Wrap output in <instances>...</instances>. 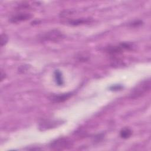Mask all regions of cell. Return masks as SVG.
Listing matches in <instances>:
<instances>
[{"mask_svg": "<svg viewBox=\"0 0 151 151\" xmlns=\"http://www.w3.org/2000/svg\"><path fill=\"white\" fill-rule=\"evenodd\" d=\"M90 18H78L76 19H71L68 21V24L71 25L77 26L83 24H86L88 22H90Z\"/></svg>", "mask_w": 151, "mask_h": 151, "instance_id": "cell-8", "label": "cell"}, {"mask_svg": "<svg viewBox=\"0 0 151 151\" xmlns=\"http://www.w3.org/2000/svg\"><path fill=\"white\" fill-rule=\"evenodd\" d=\"M124 50L122 48V47L119 45H111L106 47V51L111 55H116L117 54H121Z\"/></svg>", "mask_w": 151, "mask_h": 151, "instance_id": "cell-7", "label": "cell"}, {"mask_svg": "<svg viewBox=\"0 0 151 151\" xmlns=\"http://www.w3.org/2000/svg\"><path fill=\"white\" fill-rule=\"evenodd\" d=\"M151 82L150 78L143 80L138 83L130 91V97L137 99L147 94L150 90Z\"/></svg>", "mask_w": 151, "mask_h": 151, "instance_id": "cell-1", "label": "cell"}, {"mask_svg": "<svg viewBox=\"0 0 151 151\" xmlns=\"http://www.w3.org/2000/svg\"><path fill=\"white\" fill-rule=\"evenodd\" d=\"M72 142L68 139L60 138L52 142L50 145V147L52 150H61L69 149L72 146Z\"/></svg>", "mask_w": 151, "mask_h": 151, "instance_id": "cell-3", "label": "cell"}, {"mask_svg": "<svg viewBox=\"0 0 151 151\" xmlns=\"http://www.w3.org/2000/svg\"><path fill=\"white\" fill-rule=\"evenodd\" d=\"M54 78L55 82L58 86H62L63 84V78L61 73L59 70H55L54 72Z\"/></svg>", "mask_w": 151, "mask_h": 151, "instance_id": "cell-10", "label": "cell"}, {"mask_svg": "<svg viewBox=\"0 0 151 151\" xmlns=\"http://www.w3.org/2000/svg\"><path fill=\"white\" fill-rule=\"evenodd\" d=\"M143 22L140 20H137V21H134L133 22L130 24V25L131 27H139L141 25H142Z\"/></svg>", "mask_w": 151, "mask_h": 151, "instance_id": "cell-13", "label": "cell"}, {"mask_svg": "<svg viewBox=\"0 0 151 151\" xmlns=\"http://www.w3.org/2000/svg\"><path fill=\"white\" fill-rule=\"evenodd\" d=\"M8 41V37L6 34H2L1 35V45H5Z\"/></svg>", "mask_w": 151, "mask_h": 151, "instance_id": "cell-11", "label": "cell"}, {"mask_svg": "<svg viewBox=\"0 0 151 151\" xmlns=\"http://www.w3.org/2000/svg\"><path fill=\"white\" fill-rule=\"evenodd\" d=\"M132 134V131L127 127H124L122 129L120 132V137L123 139H129Z\"/></svg>", "mask_w": 151, "mask_h": 151, "instance_id": "cell-9", "label": "cell"}, {"mask_svg": "<svg viewBox=\"0 0 151 151\" xmlns=\"http://www.w3.org/2000/svg\"><path fill=\"white\" fill-rule=\"evenodd\" d=\"M5 77H6V74H5V73H4V72L2 71V70H1V81H2Z\"/></svg>", "mask_w": 151, "mask_h": 151, "instance_id": "cell-14", "label": "cell"}, {"mask_svg": "<svg viewBox=\"0 0 151 151\" xmlns=\"http://www.w3.org/2000/svg\"><path fill=\"white\" fill-rule=\"evenodd\" d=\"M64 38L63 34L58 29H52L40 36V39L42 41L58 42Z\"/></svg>", "mask_w": 151, "mask_h": 151, "instance_id": "cell-2", "label": "cell"}, {"mask_svg": "<svg viewBox=\"0 0 151 151\" xmlns=\"http://www.w3.org/2000/svg\"><path fill=\"white\" fill-rule=\"evenodd\" d=\"M33 17L32 14L27 12H20L12 15L9 19L11 23H18L22 21H25L31 19Z\"/></svg>", "mask_w": 151, "mask_h": 151, "instance_id": "cell-5", "label": "cell"}, {"mask_svg": "<svg viewBox=\"0 0 151 151\" xmlns=\"http://www.w3.org/2000/svg\"><path fill=\"white\" fill-rule=\"evenodd\" d=\"M63 123V122L61 120H47L40 122L38 127L40 130L45 131L51 129L55 128Z\"/></svg>", "mask_w": 151, "mask_h": 151, "instance_id": "cell-4", "label": "cell"}, {"mask_svg": "<svg viewBox=\"0 0 151 151\" xmlns=\"http://www.w3.org/2000/svg\"><path fill=\"white\" fill-rule=\"evenodd\" d=\"M123 88V86L120 84H117V85H113L110 87V89L112 91H118L120 90Z\"/></svg>", "mask_w": 151, "mask_h": 151, "instance_id": "cell-12", "label": "cell"}, {"mask_svg": "<svg viewBox=\"0 0 151 151\" xmlns=\"http://www.w3.org/2000/svg\"><path fill=\"white\" fill-rule=\"evenodd\" d=\"M73 96V93H67L64 94H53L50 96V100L54 102V103H62L69 98H70Z\"/></svg>", "mask_w": 151, "mask_h": 151, "instance_id": "cell-6", "label": "cell"}]
</instances>
